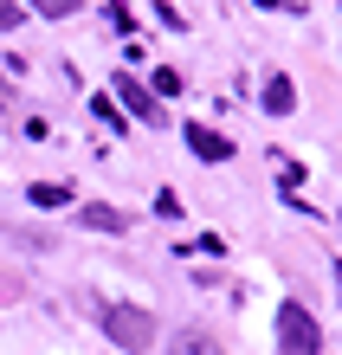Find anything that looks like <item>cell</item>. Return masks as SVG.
<instances>
[{"label": "cell", "mask_w": 342, "mask_h": 355, "mask_svg": "<svg viewBox=\"0 0 342 355\" xmlns=\"http://www.w3.org/2000/svg\"><path fill=\"white\" fill-rule=\"evenodd\" d=\"M277 355H323V323L310 317V304H277Z\"/></svg>", "instance_id": "2"}, {"label": "cell", "mask_w": 342, "mask_h": 355, "mask_svg": "<svg viewBox=\"0 0 342 355\" xmlns=\"http://www.w3.org/2000/svg\"><path fill=\"white\" fill-rule=\"evenodd\" d=\"M187 149H194L200 162H232V136H220V130H207V123H187Z\"/></svg>", "instance_id": "4"}, {"label": "cell", "mask_w": 342, "mask_h": 355, "mask_svg": "<svg viewBox=\"0 0 342 355\" xmlns=\"http://www.w3.org/2000/svg\"><path fill=\"white\" fill-rule=\"evenodd\" d=\"M148 85H155V97H181V91H187V85H181V71H168V65L148 78Z\"/></svg>", "instance_id": "11"}, {"label": "cell", "mask_w": 342, "mask_h": 355, "mask_svg": "<svg viewBox=\"0 0 342 355\" xmlns=\"http://www.w3.org/2000/svg\"><path fill=\"white\" fill-rule=\"evenodd\" d=\"M265 110H271V116H291V110H297L291 78H271V85H265Z\"/></svg>", "instance_id": "8"}, {"label": "cell", "mask_w": 342, "mask_h": 355, "mask_svg": "<svg viewBox=\"0 0 342 355\" xmlns=\"http://www.w3.org/2000/svg\"><path fill=\"white\" fill-rule=\"evenodd\" d=\"M26 194H33V207H52V214H58V207H71V187L65 181H33Z\"/></svg>", "instance_id": "7"}, {"label": "cell", "mask_w": 342, "mask_h": 355, "mask_svg": "<svg viewBox=\"0 0 342 355\" xmlns=\"http://www.w3.org/2000/svg\"><path fill=\"white\" fill-rule=\"evenodd\" d=\"M103 19H110V26H117V33H136V13H130V7H123V0H110V7H103Z\"/></svg>", "instance_id": "12"}, {"label": "cell", "mask_w": 342, "mask_h": 355, "mask_svg": "<svg viewBox=\"0 0 342 355\" xmlns=\"http://www.w3.org/2000/svg\"><path fill=\"white\" fill-rule=\"evenodd\" d=\"M259 7H291V0H259Z\"/></svg>", "instance_id": "15"}, {"label": "cell", "mask_w": 342, "mask_h": 355, "mask_svg": "<svg viewBox=\"0 0 342 355\" xmlns=\"http://www.w3.org/2000/svg\"><path fill=\"white\" fill-rule=\"evenodd\" d=\"M33 13H46V19H71L78 13V0H26Z\"/></svg>", "instance_id": "9"}, {"label": "cell", "mask_w": 342, "mask_h": 355, "mask_svg": "<svg viewBox=\"0 0 342 355\" xmlns=\"http://www.w3.org/2000/svg\"><path fill=\"white\" fill-rule=\"evenodd\" d=\"M117 110H130L136 123H162V97L148 91L142 78H130V71H123V78H117Z\"/></svg>", "instance_id": "3"}, {"label": "cell", "mask_w": 342, "mask_h": 355, "mask_svg": "<svg viewBox=\"0 0 342 355\" xmlns=\"http://www.w3.org/2000/svg\"><path fill=\"white\" fill-rule=\"evenodd\" d=\"M19 13H26L19 0H0V33H7V26H19Z\"/></svg>", "instance_id": "13"}, {"label": "cell", "mask_w": 342, "mask_h": 355, "mask_svg": "<svg viewBox=\"0 0 342 355\" xmlns=\"http://www.w3.org/2000/svg\"><path fill=\"white\" fill-rule=\"evenodd\" d=\"M19 297V271H0V304H13Z\"/></svg>", "instance_id": "14"}, {"label": "cell", "mask_w": 342, "mask_h": 355, "mask_svg": "<svg viewBox=\"0 0 342 355\" xmlns=\"http://www.w3.org/2000/svg\"><path fill=\"white\" fill-rule=\"evenodd\" d=\"M91 110H97V123H103V130H123V110H117V97H91Z\"/></svg>", "instance_id": "10"}, {"label": "cell", "mask_w": 342, "mask_h": 355, "mask_svg": "<svg viewBox=\"0 0 342 355\" xmlns=\"http://www.w3.org/2000/svg\"><path fill=\"white\" fill-rule=\"evenodd\" d=\"M162 355H226V349H220V343H213V336H207V329H181V336H175V343H168Z\"/></svg>", "instance_id": "5"}, {"label": "cell", "mask_w": 342, "mask_h": 355, "mask_svg": "<svg viewBox=\"0 0 342 355\" xmlns=\"http://www.w3.org/2000/svg\"><path fill=\"white\" fill-rule=\"evenodd\" d=\"M97 323H103V336H110L117 349H130V355L155 349V310H142V304H103Z\"/></svg>", "instance_id": "1"}, {"label": "cell", "mask_w": 342, "mask_h": 355, "mask_svg": "<svg viewBox=\"0 0 342 355\" xmlns=\"http://www.w3.org/2000/svg\"><path fill=\"white\" fill-rule=\"evenodd\" d=\"M336 284H342V259H336Z\"/></svg>", "instance_id": "16"}, {"label": "cell", "mask_w": 342, "mask_h": 355, "mask_svg": "<svg viewBox=\"0 0 342 355\" xmlns=\"http://www.w3.org/2000/svg\"><path fill=\"white\" fill-rule=\"evenodd\" d=\"M78 220L91 226V233H123V226H130V220L117 214V207H78Z\"/></svg>", "instance_id": "6"}]
</instances>
